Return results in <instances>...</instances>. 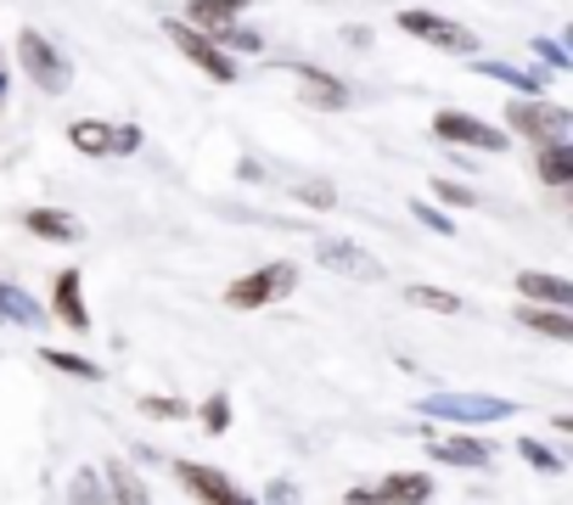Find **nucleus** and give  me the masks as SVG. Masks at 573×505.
<instances>
[{"label":"nucleus","instance_id":"nucleus-1","mask_svg":"<svg viewBox=\"0 0 573 505\" xmlns=\"http://www.w3.org/2000/svg\"><path fill=\"white\" fill-rule=\"evenodd\" d=\"M422 416H439V422H506L512 416V399H495V393H427L416 404Z\"/></svg>","mask_w":573,"mask_h":505},{"label":"nucleus","instance_id":"nucleus-2","mask_svg":"<svg viewBox=\"0 0 573 505\" xmlns=\"http://www.w3.org/2000/svg\"><path fill=\"white\" fill-rule=\"evenodd\" d=\"M506 119H512V135H529L540 146H568L573 135V113L557 108V101H517Z\"/></svg>","mask_w":573,"mask_h":505},{"label":"nucleus","instance_id":"nucleus-3","mask_svg":"<svg viewBox=\"0 0 573 505\" xmlns=\"http://www.w3.org/2000/svg\"><path fill=\"white\" fill-rule=\"evenodd\" d=\"M18 63H23V74H29L40 90H52V96L68 90V63L52 50V40H45V34H34V29L18 34Z\"/></svg>","mask_w":573,"mask_h":505},{"label":"nucleus","instance_id":"nucleus-4","mask_svg":"<svg viewBox=\"0 0 573 505\" xmlns=\"http://www.w3.org/2000/svg\"><path fill=\"white\" fill-rule=\"evenodd\" d=\"M293 281H299L293 265H265V270H254V276L236 281L225 292V303H231V310H265V303H276V298L293 292Z\"/></svg>","mask_w":573,"mask_h":505},{"label":"nucleus","instance_id":"nucleus-5","mask_svg":"<svg viewBox=\"0 0 573 505\" xmlns=\"http://www.w3.org/2000/svg\"><path fill=\"white\" fill-rule=\"evenodd\" d=\"M68 141L79 152H90V158H119V152H135L141 146V130L130 124H102V119H79L68 124Z\"/></svg>","mask_w":573,"mask_h":505},{"label":"nucleus","instance_id":"nucleus-6","mask_svg":"<svg viewBox=\"0 0 573 505\" xmlns=\"http://www.w3.org/2000/svg\"><path fill=\"white\" fill-rule=\"evenodd\" d=\"M427 494H434V478L394 472V478H382L377 489H355L349 505H427Z\"/></svg>","mask_w":573,"mask_h":505},{"label":"nucleus","instance_id":"nucleus-7","mask_svg":"<svg viewBox=\"0 0 573 505\" xmlns=\"http://www.w3.org/2000/svg\"><path fill=\"white\" fill-rule=\"evenodd\" d=\"M400 29L427 40V45H439V50H478V34L450 23V18H439V12H400Z\"/></svg>","mask_w":573,"mask_h":505},{"label":"nucleus","instance_id":"nucleus-8","mask_svg":"<svg viewBox=\"0 0 573 505\" xmlns=\"http://www.w3.org/2000/svg\"><path fill=\"white\" fill-rule=\"evenodd\" d=\"M169 40L180 45V57H191V63H198L214 85H231L236 79V68H231V57H225V50L209 40V34H198V29H186V23H169Z\"/></svg>","mask_w":573,"mask_h":505},{"label":"nucleus","instance_id":"nucleus-9","mask_svg":"<svg viewBox=\"0 0 573 505\" xmlns=\"http://www.w3.org/2000/svg\"><path fill=\"white\" fill-rule=\"evenodd\" d=\"M175 472H180V483L198 494L203 505H254V494H243V489H231V478L225 472H209V467H198V461H175Z\"/></svg>","mask_w":573,"mask_h":505},{"label":"nucleus","instance_id":"nucleus-10","mask_svg":"<svg viewBox=\"0 0 573 505\" xmlns=\"http://www.w3.org/2000/svg\"><path fill=\"white\" fill-rule=\"evenodd\" d=\"M434 135L439 141H456V146H484V152H501L506 146V130H495L484 119H467V113H439L434 119Z\"/></svg>","mask_w":573,"mask_h":505},{"label":"nucleus","instance_id":"nucleus-11","mask_svg":"<svg viewBox=\"0 0 573 505\" xmlns=\"http://www.w3.org/2000/svg\"><path fill=\"white\" fill-rule=\"evenodd\" d=\"M427 454L445 467H490V444L484 438H427Z\"/></svg>","mask_w":573,"mask_h":505},{"label":"nucleus","instance_id":"nucleus-12","mask_svg":"<svg viewBox=\"0 0 573 505\" xmlns=\"http://www.w3.org/2000/svg\"><path fill=\"white\" fill-rule=\"evenodd\" d=\"M321 265H326V270H338V276L382 281V265H377V259H366V252H360L355 242H326V247H321Z\"/></svg>","mask_w":573,"mask_h":505},{"label":"nucleus","instance_id":"nucleus-13","mask_svg":"<svg viewBox=\"0 0 573 505\" xmlns=\"http://www.w3.org/2000/svg\"><path fill=\"white\" fill-rule=\"evenodd\" d=\"M248 12V0H191V23H198V34L209 29V40L214 34H225V29H236V18Z\"/></svg>","mask_w":573,"mask_h":505},{"label":"nucleus","instance_id":"nucleus-14","mask_svg":"<svg viewBox=\"0 0 573 505\" xmlns=\"http://www.w3.org/2000/svg\"><path fill=\"white\" fill-rule=\"evenodd\" d=\"M517 292L551 303V310H568V303H573V287H568L562 276H546V270H523V276H517Z\"/></svg>","mask_w":573,"mask_h":505},{"label":"nucleus","instance_id":"nucleus-15","mask_svg":"<svg viewBox=\"0 0 573 505\" xmlns=\"http://www.w3.org/2000/svg\"><path fill=\"white\" fill-rule=\"evenodd\" d=\"M57 321H63V326H74V332H90L85 292H79V270H63V276H57Z\"/></svg>","mask_w":573,"mask_h":505},{"label":"nucleus","instance_id":"nucleus-16","mask_svg":"<svg viewBox=\"0 0 573 505\" xmlns=\"http://www.w3.org/2000/svg\"><path fill=\"white\" fill-rule=\"evenodd\" d=\"M102 478H108V494H113V505H153V494H147V483H141V472H135V467L113 461Z\"/></svg>","mask_w":573,"mask_h":505},{"label":"nucleus","instance_id":"nucleus-17","mask_svg":"<svg viewBox=\"0 0 573 505\" xmlns=\"http://www.w3.org/2000/svg\"><path fill=\"white\" fill-rule=\"evenodd\" d=\"M478 74H490V79L512 85L523 101H540V90H546V74H523V68H506V63H478Z\"/></svg>","mask_w":573,"mask_h":505},{"label":"nucleus","instance_id":"nucleus-18","mask_svg":"<svg viewBox=\"0 0 573 505\" xmlns=\"http://www.w3.org/2000/svg\"><path fill=\"white\" fill-rule=\"evenodd\" d=\"M34 236H52V242H74L79 236V220L74 214H57V209H29V220H23Z\"/></svg>","mask_w":573,"mask_h":505},{"label":"nucleus","instance_id":"nucleus-19","mask_svg":"<svg viewBox=\"0 0 573 505\" xmlns=\"http://www.w3.org/2000/svg\"><path fill=\"white\" fill-rule=\"evenodd\" d=\"M517 321L529 326V332H546V337H557V343H573V321H568L562 310H529V303H523V310H517Z\"/></svg>","mask_w":573,"mask_h":505},{"label":"nucleus","instance_id":"nucleus-20","mask_svg":"<svg viewBox=\"0 0 573 505\" xmlns=\"http://www.w3.org/2000/svg\"><path fill=\"white\" fill-rule=\"evenodd\" d=\"M0 315H7V321H18V326H40V321H45V315H40V303H34L29 292L7 287V281H0Z\"/></svg>","mask_w":573,"mask_h":505},{"label":"nucleus","instance_id":"nucleus-21","mask_svg":"<svg viewBox=\"0 0 573 505\" xmlns=\"http://www.w3.org/2000/svg\"><path fill=\"white\" fill-rule=\"evenodd\" d=\"M540 180L568 186L573 180V146H540Z\"/></svg>","mask_w":573,"mask_h":505},{"label":"nucleus","instance_id":"nucleus-22","mask_svg":"<svg viewBox=\"0 0 573 505\" xmlns=\"http://www.w3.org/2000/svg\"><path fill=\"white\" fill-rule=\"evenodd\" d=\"M299 79H304V90L315 96V101H326V108H344V101H349V90L338 85V79H326L321 68H293Z\"/></svg>","mask_w":573,"mask_h":505},{"label":"nucleus","instance_id":"nucleus-23","mask_svg":"<svg viewBox=\"0 0 573 505\" xmlns=\"http://www.w3.org/2000/svg\"><path fill=\"white\" fill-rule=\"evenodd\" d=\"M405 303H416V310H439V315H456V310H461V298L445 292V287H411Z\"/></svg>","mask_w":573,"mask_h":505},{"label":"nucleus","instance_id":"nucleus-24","mask_svg":"<svg viewBox=\"0 0 573 505\" xmlns=\"http://www.w3.org/2000/svg\"><path fill=\"white\" fill-rule=\"evenodd\" d=\"M45 366H57V371H68V377H79V382H102V366H90V360H79V354H63V348H45Z\"/></svg>","mask_w":573,"mask_h":505},{"label":"nucleus","instance_id":"nucleus-25","mask_svg":"<svg viewBox=\"0 0 573 505\" xmlns=\"http://www.w3.org/2000/svg\"><path fill=\"white\" fill-rule=\"evenodd\" d=\"M68 500L74 505H108V489H102V472H79L68 483Z\"/></svg>","mask_w":573,"mask_h":505},{"label":"nucleus","instance_id":"nucleus-26","mask_svg":"<svg viewBox=\"0 0 573 505\" xmlns=\"http://www.w3.org/2000/svg\"><path fill=\"white\" fill-rule=\"evenodd\" d=\"M293 197H299V202H315V209H332V202H338V191H332L326 180H299Z\"/></svg>","mask_w":573,"mask_h":505},{"label":"nucleus","instance_id":"nucleus-27","mask_svg":"<svg viewBox=\"0 0 573 505\" xmlns=\"http://www.w3.org/2000/svg\"><path fill=\"white\" fill-rule=\"evenodd\" d=\"M517 449H523V461H529V467H540V472H562V461H557V454H551L546 444H535V438H523Z\"/></svg>","mask_w":573,"mask_h":505},{"label":"nucleus","instance_id":"nucleus-28","mask_svg":"<svg viewBox=\"0 0 573 505\" xmlns=\"http://www.w3.org/2000/svg\"><path fill=\"white\" fill-rule=\"evenodd\" d=\"M203 427H209V433H225V427H231V399H225V393H214V399L203 404Z\"/></svg>","mask_w":573,"mask_h":505},{"label":"nucleus","instance_id":"nucleus-29","mask_svg":"<svg viewBox=\"0 0 573 505\" xmlns=\"http://www.w3.org/2000/svg\"><path fill=\"white\" fill-rule=\"evenodd\" d=\"M214 45H220V50H259V34H248V29H225V34H214Z\"/></svg>","mask_w":573,"mask_h":505},{"label":"nucleus","instance_id":"nucleus-30","mask_svg":"<svg viewBox=\"0 0 573 505\" xmlns=\"http://www.w3.org/2000/svg\"><path fill=\"white\" fill-rule=\"evenodd\" d=\"M141 411L158 416V422H164V416L175 422V416H186V404H180V399H141Z\"/></svg>","mask_w":573,"mask_h":505},{"label":"nucleus","instance_id":"nucleus-31","mask_svg":"<svg viewBox=\"0 0 573 505\" xmlns=\"http://www.w3.org/2000/svg\"><path fill=\"white\" fill-rule=\"evenodd\" d=\"M434 191H439V202H456V209H472V191H467V186H456V180H434Z\"/></svg>","mask_w":573,"mask_h":505},{"label":"nucleus","instance_id":"nucleus-32","mask_svg":"<svg viewBox=\"0 0 573 505\" xmlns=\"http://www.w3.org/2000/svg\"><path fill=\"white\" fill-rule=\"evenodd\" d=\"M411 209H416V220H422V225H434L439 236H450V220H445L439 209H427V202H411Z\"/></svg>","mask_w":573,"mask_h":505},{"label":"nucleus","instance_id":"nucleus-33","mask_svg":"<svg viewBox=\"0 0 573 505\" xmlns=\"http://www.w3.org/2000/svg\"><path fill=\"white\" fill-rule=\"evenodd\" d=\"M535 50H540V57H546V63H557V68H568V57H562V45H551V40H540Z\"/></svg>","mask_w":573,"mask_h":505},{"label":"nucleus","instance_id":"nucleus-34","mask_svg":"<svg viewBox=\"0 0 573 505\" xmlns=\"http://www.w3.org/2000/svg\"><path fill=\"white\" fill-rule=\"evenodd\" d=\"M0 90H7V74H0Z\"/></svg>","mask_w":573,"mask_h":505}]
</instances>
